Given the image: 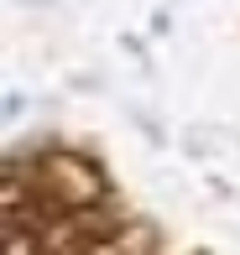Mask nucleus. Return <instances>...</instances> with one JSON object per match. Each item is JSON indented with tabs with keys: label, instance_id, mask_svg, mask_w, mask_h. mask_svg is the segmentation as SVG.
Segmentation results:
<instances>
[{
	"label": "nucleus",
	"instance_id": "1",
	"mask_svg": "<svg viewBox=\"0 0 240 255\" xmlns=\"http://www.w3.org/2000/svg\"><path fill=\"white\" fill-rule=\"evenodd\" d=\"M31 5H52V0H31Z\"/></svg>",
	"mask_w": 240,
	"mask_h": 255
}]
</instances>
